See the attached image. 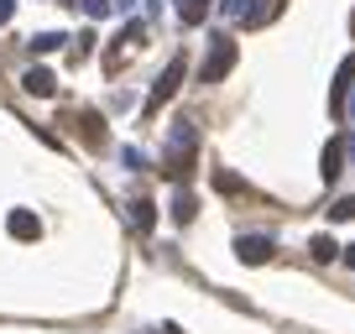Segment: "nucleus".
I'll return each instance as SVG.
<instances>
[{
	"label": "nucleus",
	"instance_id": "f257e3e1",
	"mask_svg": "<svg viewBox=\"0 0 355 334\" xmlns=\"http://www.w3.org/2000/svg\"><path fill=\"white\" fill-rule=\"evenodd\" d=\"M241 256H245V261H261V256H272V240H256V235H245V240H241Z\"/></svg>",
	"mask_w": 355,
	"mask_h": 334
},
{
	"label": "nucleus",
	"instance_id": "f03ea898",
	"mask_svg": "<svg viewBox=\"0 0 355 334\" xmlns=\"http://www.w3.org/2000/svg\"><path fill=\"white\" fill-rule=\"evenodd\" d=\"M334 173H340V141H334L329 157H324V178H334Z\"/></svg>",
	"mask_w": 355,
	"mask_h": 334
}]
</instances>
